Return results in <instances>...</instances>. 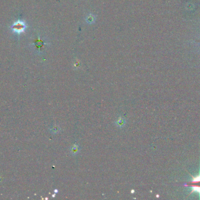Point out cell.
<instances>
[{
	"mask_svg": "<svg viewBox=\"0 0 200 200\" xmlns=\"http://www.w3.org/2000/svg\"><path fill=\"white\" fill-rule=\"evenodd\" d=\"M191 176V180L190 181L184 184L185 187H190L191 188V193L196 192L198 193L200 198V167L199 168V174L196 176Z\"/></svg>",
	"mask_w": 200,
	"mask_h": 200,
	"instance_id": "1",
	"label": "cell"
},
{
	"mask_svg": "<svg viewBox=\"0 0 200 200\" xmlns=\"http://www.w3.org/2000/svg\"><path fill=\"white\" fill-rule=\"evenodd\" d=\"M25 28H26V25H25V23L21 21L15 22L12 26V29L13 32L18 34L22 33V32L24 31Z\"/></svg>",
	"mask_w": 200,
	"mask_h": 200,
	"instance_id": "2",
	"label": "cell"
},
{
	"mask_svg": "<svg viewBox=\"0 0 200 200\" xmlns=\"http://www.w3.org/2000/svg\"><path fill=\"white\" fill-rule=\"evenodd\" d=\"M115 123L116 124L118 127H122L125 126V124L126 123V121L125 120L124 118H123L122 117H119V119L115 121Z\"/></svg>",
	"mask_w": 200,
	"mask_h": 200,
	"instance_id": "3",
	"label": "cell"
},
{
	"mask_svg": "<svg viewBox=\"0 0 200 200\" xmlns=\"http://www.w3.org/2000/svg\"><path fill=\"white\" fill-rule=\"evenodd\" d=\"M70 150L71 153L73 155H76L77 154H78V152H79L80 150L79 146H78L77 144H73V146L71 147V148H70Z\"/></svg>",
	"mask_w": 200,
	"mask_h": 200,
	"instance_id": "4",
	"label": "cell"
},
{
	"mask_svg": "<svg viewBox=\"0 0 200 200\" xmlns=\"http://www.w3.org/2000/svg\"><path fill=\"white\" fill-rule=\"evenodd\" d=\"M94 20H95L94 18V17L92 15H89V16L87 17V21L89 23H93V22L94 21Z\"/></svg>",
	"mask_w": 200,
	"mask_h": 200,
	"instance_id": "5",
	"label": "cell"
},
{
	"mask_svg": "<svg viewBox=\"0 0 200 200\" xmlns=\"http://www.w3.org/2000/svg\"><path fill=\"white\" fill-rule=\"evenodd\" d=\"M198 41V42H200V40H199V41Z\"/></svg>",
	"mask_w": 200,
	"mask_h": 200,
	"instance_id": "6",
	"label": "cell"
}]
</instances>
